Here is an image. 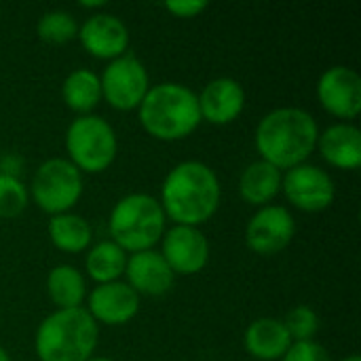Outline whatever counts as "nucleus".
Returning a JSON list of instances; mask_svg holds the SVG:
<instances>
[{"label": "nucleus", "mask_w": 361, "mask_h": 361, "mask_svg": "<svg viewBox=\"0 0 361 361\" xmlns=\"http://www.w3.org/2000/svg\"><path fill=\"white\" fill-rule=\"evenodd\" d=\"M159 203L165 218L180 226L199 228L220 205V180L209 165L184 161L165 176Z\"/></svg>", "instance_id": "nucleus-1"}, {"label": "nucleus", "mask_w": 361, "mask_h": 361, "mask_svg": "<svg viewBox=\"0 0 361 361\" xmlns=\"http://www.w3.org/2000/svg\"><path fill=\"white\" fill-rule=\"evenodd\" d=\"M319 127L302 108L271 110L256 127V150L273 167L292 169L302 165L317 148Z\"/></svg>", "instance_id": "nucleus-2"}, {"label": "nucleus", "mask_w": 361, "mask_h": 361, "mask_svg": "<svg viewBox=\"0 0 361 361\" xmlns=\"http://www.w3.org/2000/svg\"><path fill=\"white\" fill-rule=\"evenodd\" d=\"M140 123L148 135L163 142L188 137L201 123L197 93L180 82L150 87L140 104Z\"/></svg>", "instance_id": "nucleus-3"}, {"label": "nucleus", "mask_w": 361, "mask_h": 361, "mask_svg": "<svg viewBox=\"0 0 361 361\" xmlns=\"http://www.w3.org/2000/svg\"><path fill=\"white\" fill-rule=\"evenodd\" d=\"M99 328L87 309H57L36 330L40 361H89L97 347Z\"/></svg>", "instance_id": "nucleus-4"}, {"label": "nucleus", "mask_w": 361, "mask_h": 361, "mask_svg": "<svg viewBox=\"0 0 361 361\" xmlns=\"http://www.w3.org/2000/svg\"><path fill=\"white\" fill-rule=\"evenodd\" d=\"M165 212L152 195L133 192L116 201L108 228L112 241L127 254L152 250L165 233Z\"/></svg>", "instance_id": "nucleus-5"}, {"label": "nucleus", "mask_w": 361, "mask_h": 361, "mask_svg": "<svg viewBox=\"0 0 361 361\" xmlns=\"http://www.w3.org/2000/svg\"><path fill=\"white\" fill-rule=\"evenodd\" d=\"M68 161L87 173L106 171L118 152V142L112 125L95 114H82L74 118L66 131Z\"/></svg>", "instance_id": "nucleus-6"}, {"label": "nucleus", "mask_w": 361, "mask_h": 361, "mask_svg": "<svg viewBox=\"0 0 361 361\" xmlns=\"http://www.w3.org/2000/svg\"><path fill=\"white\" fill-rule=\"evenodd\" d=\"M30 195L42 212L68 214L82 195V173L68 159H49L34 171Z\"/></svg>", "instance_id": "nucleus-7"}, {"label": "nucleus", "mask_w": 361, "mask_h": 361, "mask_svg": "<svg viewBox=\"0 0 361 361\" xmlns=\"http://www.w3.org/2000/svg\"><path fill=\"white\" fill-rule=\"evenodd\" d=\"M102 99H106L116 110L140 108L142 99L150 89V78L146 66L133 55L125 53L112 59L99 76Z\"/></svg>", "instance_id": "nucleus-8"}, {"label": "nucleus", "mask_w": 361, "mask_h": 361, "mask_svg": "<svg viewBox=\"0 0 361 361\" xmlns=\"http://www.w3.org/2000/svg\"><path fill=\"white\" fill-rule=\"evenodd\" d=\"M281 190L288 201L302 212H324L332 205L336 197L334 180L317 165H296L281 176Z\"/></svg>", "instance_id": "nucleus-9"}, {"label": "nucleus", "mask_w": 361, "mask_h": 361, "mask_svg": "<svg viewBox=\"0 0 361 361\" xmlns=\"http://www.w3.org/2000/svg\"><path fill=\"white\" fill-rule=\"evenodd\" d=\"M296 233V222L292 214L281 205L260 207L245 228L247 247L260 256H275L283 252Z\"/></svg>", "instance_id": "nucleus-10"}, {"label": "nucleus", "mask_w": 361, "mask_h": 361, "mask_svg": "<svg viewBox=\"0 0 361 361\" xmlns=\"http://www.w3.org/2000/svg\"><path fill=\"white\" fill-rule=\"evenodd\" d=\"M161 256L173 275H197L209 262V241L199 228L176 224L163 233Z\"/></svg>", "instance_id": "nucleus-11"}, {"label": "nucleus", "mask_w": 361, "mask_h": 361, "mask_svg": "<svg viewBox=\"0 0 361 361\" xmlns=\"http://www.w3.org/2000/svg\"><path fill=\"white\" fill-rule=\"evenodd\" d=\"M317 97L324 110L351 121L361 112V76L347 66L328 68L317 82Z\"/></svg>", "instance_id": "nucleus-12"}, {"label": "nucleus", "mask_w": 361, "mask_h": 361, "mask_svg": "<svg viewBox=\"0 0 361 361\" xmlns=\"http://www.w3.org/2000/svg\"><path fill=\"white\" fill-rule=\"evenodd\" d=\"M78 40L89 55L112 61L127 53L129 30L116 15L95 13L78 27Z\"/></svg>", "instance_id": "nucleus-13"}, {"label": "nucleus", "mask_w": 361, "mask_h": 361, "mask_svg": "<svg viewBox=\"0 0 361 361\" xmlns=\"http://www.w3.org/2000/svg\"><path fill=\"white\" fill-rule=\"evenodd\" d=\"M89 315L106 326H123L140 311V294L125 281L99 283L89 294Z\"/></svg>", "instance_id": "nucleus-14"}, {"label": "nucleus", "mask_w": 361, "mask_h": 361, "mask_svg": "<svg viewBox=\"0 0 361 361\" xmlns=\"http://www.w3.org/2000/svg\"><path fill=\"white\" fill-rule=\"evenodd\" d=\"M127 286L142 296H163L173 286V271L157 250L131 254L125 264Z\"/></svg>", "instance_id": "nucleus-15"}, {"label": "nucleus", "mask_w": 361, "mask_h": 361, "mask_svg": "<svg viewBox=\"0 0 361 361\" xmlns=\"http://www.w3.org/2000/svg\"><path fill=\"white\" fill-rule=\"evenodd\" d=\"M199 99V112L201 121H209L214 125H228L245 108V91L243 87L228 76L214 78L203 87V91L197 95Z\"/></svg>", "instance_id": "nucleus-16"}, {"label": "nucleus", "mask_w": 361, "mask_h": 361, "mask_svg": "<svg viewBox=\"0 0 361 361\" xmlns=\"http://www.w3.org/2000/svg\"><path fill=\"white\" fill-rule=\"evenodd\" d=\"M317 148L332 167L357 169L361 165V131L351 123H336L317 137Z\"/></svg>", "instance_id": "nucleus-17"}, {"label": "nucleus", "mask_w": 361, "mask_h": 361, "mask_svg": "<svg viewBox=\"0 0 361 361\" xmlns=\"http://www.w3.org/2000/svg\"><path fill=\"white\" fill-rule=\"evenodd\" d=\"M245 349L252 357L260 361L281 360L292 347V338L281 319L260 317L245 330Z\"/></svg>", "instance_id": "nucleus-18"}, {"label": "nucleus", "mask_w": 361, "mask_h": 361, "mask_svg": "<svg viewBox=\"0 0 361 361\" xmlns=\"http://www.w3.org/2000/svg\"><path fill=\"white\" fill-rule=\"evenodd\" d=\"M281 190V171L271 163L258 159L250 163L239 178V195L254 207L269 205Z\"/></svg>", "instance_id": "nucleus-19"}, {"label": "nucleus", "mask_w": 361, "mask_h": 361, "mask_svg": "<svg viewBox=\"0 0 361 361\" xmlns=\"http://www.w3.org/2000/svg\"><path fill=\"white\" fill-rule=\"evenodd\" d=\"M47 292L57 309H78L87 298V283L72 264H57L47 277Z\"/></svg>", "instance_id": "nucleus-20"}, {"label": "nucleus", "mask_w": 361, "mask_h": 361, "mask_svg": "<svg viewBox=\"0 0 361 361\" xmlns=\"http://www.w3.org/2000/svg\"><path fill=\"white\" fill-rule=\"evenodd\" d=\"M63 102L70 110L82 114H91V110L102 102V85L99 76L87 68H78L70 72L61 85Z\"/></svg>", "instance_id": "nucleus-21"}, {"label": "nucleus", "mask_w": 361, "mask_h": 361, "mask_svg": "<svg viewBox=\"0 0 361 361\" xmlns=\"http://www.w3.org/2000/svg\"><path fill=\"white\" fill-rule=\"evenodd\" d=\"M49 239L51 243L68 254H78L85 252L91 245V237L93 231L89 226V222L82 216L76 214H57L51 216L49 220Z\"/></svg>", "instance_id": "nucleus-22"}, {"label": "nucleus", "mask_w": 361, "mask_h": 361, "mask_svg": "<svg viewBox=\"0 0 361 361\" xmlns=\"http://www.w3.org/2000/svg\"><path fill=\"white\" fill-rule=\"evenodd\" d=\"M125 264H127V254L114 243V241H99L95 243L85 260L87 275L99 286V283H110L118 281L121 275H125Z\"/></svg>", "instance_id": "nucleus-23"}, {"label": "nucleus", "mask_w": 361, "mask_h": 361, "mask_svg": "<svg viewBox=\"0 0 361 361\" xmlns=\"http://www.w3.org/2000/svg\"><path fill=\"white\" fill-rule=\"evenodd\" d=\"M36 32L44 42L63 44L78 36V25L68 11H49L40 17Z\"/></svg>", "instance_id": "nucleus-24"}, {"label": "nucleus", "mask_w": 361, "mask_h": 361, "mask_svg": "<svg viewBox=\"0 0 361 361\" xmlns=\"http://www.w3.org/2000/svg\"><path fill=\"white\" fill-rule=\"evenodd\" d=\"M30 192L25 184L13 173H0V218H17L27 207Z\"/></svg>", "instance_id": "nucleus-25"}, {"label": "nucleus", "mask_w": 361, "mask_h": 361, "mask_svg": "<svg viewBox=\"0 0 361 361\" xmlns=\"http://www.w3.org/2000/svg\"><path fill=\"white\" fill-rule=\"evenodd\" d=\"M281 322H283V326H286L292 343L313 341V336L319 330V317H317V313L311 307H305V305L294 307L286 315V319H281Z\"/></svg>", "instance_id": "nucleus-26"}, {"label": "nucleus", "mask_w": 361, "mask_h": 361, "mask_svg": "<svg viewBox=\"0 0 361 361\" xmlns=\"http://www.w3.org/2000/svg\"><path fill=\"white\" fill-rule=\"evenodd\" d=\"M281 361H332L330 353L315 341H305V343H292L288 353L281 357Z\"/></svg>", "instance_id": "nucleus-27"}, {"label": "nucleus", "mask_w": 361, "mask_h": 361, "mask_svg": "<svg viewBox=\"0 0 361 361\" xmlns=\"http://www.w3.org/2000/svg\"><path fill=\"white\" fill-rule=\"evenodd\" d=\"M165 8L176 17L188 19V17L201 15L207 8V2H203V0H169V2H165Z\"/></svg>", "instance_id": "nucleus-28"}, {"label": "nucleus", "mask_w": 361, "mask_h": 361, "mask_svg": "<svg viewBox=\"0 0 361 361\" xmlns=\"http://www.w3.org/2000/svg\"><path fill=\"white\" fill-rule=\"evenodd\" d=\"M0 361H11V357H8V353H6L4 347H0Z\"/></svg>", "instance_id": "nucleus-29"}, {"label": "nucleus", "mask_w": 361, "mask_h": 361, "mask_svg": "<svg viewBox=\"0 0 361 361\" xmlns=\"http://www.w3.org/2000/svg\"><path fill=\"white\" fill-rule=\"evenodd\" d=\"M82 6H104V2H82Z\"/></svg>", "instance_id": "nucleus-30"}, {"label": "nucleus", "mask_w": 361, "mask_h": 361, "mask_svg": "<svg viewBox=\"0 0 361 361\" xmlns=\"http://www.w3.org/2000/svg\"><path fill=\"white\" fill-rule=\"evenodd\" d=\"M343 361H361L360 355H351V357H345Z\"/></svg>", "instance_id": "nucleus-31"}, {"label": "nucleus", "mask_w": 361, "mask_h": 361, "mask_svg": "<svg viewBox=\"0 0 361 361\" xmlns=\"http://www.w3.org/2000/svg\"><path fill=\"white\" fill-rule=\"evenodd\" d=\"M89 361H112V360H108V357H91Z\"/></svg>", "instance_id": "nucleus-32"}]
</instances>
